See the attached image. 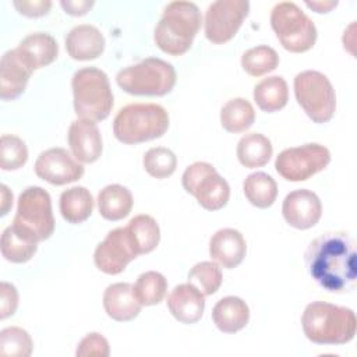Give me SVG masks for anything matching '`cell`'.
<instances>
[{"mask_svg": "<svg viewBox=\"0 0 357 357\" xmlns=\"http://www.w3.org/2000/svg\"><path fill=\"white\" fill-rule=\"evenodd\" d=\"M28 160L25 142L11 134H3L0 138V167L3 170H17Z\"/></svg>", "mask_w": 357, "mask_h": 357, "instance_id": "8d00e7d4", "label": "cell"}, {"mask_svg": "<svg viewBox=\"0 0 357 357\" xmlns=\"http://www.w3.org/2000/svg\"><path fill=\"white\" fill-rule=\"evenodd\" d=\"M68 145L73 156L81 163H93L102 155V135L95 121L78 119L70 124Z\"/></svg>", "mask_w": 357, "mask_h": 357, "instance_id": "2e32d148", "label": "cell"}, {"mask_svg": "<svg viewBox=\"0 0 357 357\" xmlns=\"http://www.w3.org/2000/svg\"><path fill=\"white\" fill-rule=\"evenodd\" d=\"M272 152L273 149L269 138L259 132H250L241 137L236 149L238 162L248 169L265 166L269 162Z\"/></svg>", "mask_w": 357, "mask_h": 357, "instance_id": "83f0119b", "label": "cell"}, {"mask_svg": "<svg viewBox=\"0 0 357 357\" xmlns=\"http://www.w3.org/2000/svg\"><path fill=\"white\" fill-rule=\"evenodd\" d=\"M254 100L258 107L266 113L283 109L289 100L287 82L280 75L264 78L254 86Z\"/></svg>", "mask_w": 357, "mask_h": 357, "instance_id": "4316f807", "label": "cell"}, {"mask_svg": "<svg viewBox=\"0 0 357 357\" xmlns=\"http://www.w3.org/2000/svg\"><path fill=\"white\" fill-rule=\"evenodd\" d=\"M18 307V291L14 284L8 282L0 283V318L6 319L14 315Z\"/></svg>", "mask_w": 357, "mask_h": 357, "instance_id": "f35d334b", "label": "cell"}, {"mask_svg": "<svg viewBox=\"0 0 357 357\" xmlns=\"http://www.w3.org/2000/svg\"><path fill=\"white\" fill-rule=\"evenodd\" d=\"M66 49L71 59L86 61L98 59L105 50L102 32L89 24L74 26L66 36Z\"/></svg>", "mask_w": 357, "mask_h": 357, "instance_id": "44dd1931", "label": "cell"}, {"mask_svg": "<svg viewBox=\"0 0 357 357\" xmlns=\"http://www.w3.org/2000/svg\"><path fill=\"white\" fill-rule=\"evenodd\" d=\"M201 22V11L195 3L172 1L155 26V43L170 56H181L191 47Z\"/></svg>", "mask_w": 357, "mask_h": 357, "instance_id": "3957f363", "label": "cell"}, {"mask_svg": "<svg viewBox=\"0 0 357 357\" xmlns=\"http://www.w3.org/2000/svg\"><path fill=\"white\" fill-rule=\"evenodd\" d=\"M137 257L127 227H117L110 230L105 240L98 244L93 261L96 268L103 273L119 275Z\"/></svg>", "mask_w": 357, "mask_h": 357, "instance_id": "4fadbf2b", "label": "cell"}, {"mask_svg": "<svg viewBox=\"0 0 357 357\" xmlns=\"http://www.w3.org/2000/svg\"><path fill=\"white\" fill-rule=\"evenodd\" d=\"M181 184L206 211L222 209L230 197L229 183L208 162L190 165L183 173Z\"/></svg>", "mask_w": 357, "mask_h": 357, "instance_id": "9c48e42d", "label": "cell"}, {"mask_svg": "<svg viewBox=\"0 0 357 357\" xmlns=\"http://www.w3.org/2000/svg\"><path fill=\"white\" fill-rule=\"evenodd\" d=\"M0 198H1V202H0V215L4 216L7 215L8 209L11 208L13 205V192L8 190V187L6 184H1L0 185Z\"/></svg>", "mask_w": 357, "mask_h": 357, "instance_id": "b9f144b4", "label": "cell"}, {"mask_svg": "<svg viewBox=\"0 0 357 357\" xmlns=\"http://www.w3.org/2000/svg\"><path fill=\"white\" fill-rule=\"evenodd\" d=\"M297 103L318 124L329 121L336 110V95L329 78L315 70L298 73L294 78Z\"/></svg>", "mask_w": 357, "mask_h": 357, "instance_id": "ba28073f", "label": "cell"}, {"mask_svg": "<svg viewBox=\"0 0 357 357\" xmlns=\"http://www.w3.org/2000/svg\"><path fill=\"white\" fill-rule=\"evenodd\" d=\"M222 271L216 262L202 261L188 272V283H192L204 296H212L222 284Z\"/></svg>", "mask_w": 357, "mask_h": 357, "instance_id": "836d02e7", "label": "cell"}, {"mask_svg": "<svg viewBox=\"0 0 357 357\" xmlns=\"http://www.w3.org/2000/svg\"><path fill=\"white\" fill-rule=\"evenodd\" d=\"M243 191L250 204L257 208H269L278 197L276 181L264 172H255L247 176L243 183Z\"/></svg>", "mask_w": 357, "mask_h": 357, "instance_id": "f546056e", "label": "cell"}, {"mask_svg": "<svg viewBox=\"0 0 357 357\" xmlns=\"http://www.w3.org/2000/svg\"><path fill=\"white\" fill-rule=\"evenodd\" d=\"M169 128V114L156 103H130L113 120L114 137L128 145L160 138Z\"/></svg>", "mask_w": 357, "mask_h": 357, "instance_id": "277c9868", "label": "cell"}, {"mask_svg": "<svg viewBox=\"0 0 357 357\" xmlns=\"http://www.w3.org/2000/svg\"><path fill=\"white\" fill-rule=\"evenodd\" d=\"M13 223L31 233L38 241L47 240L54 231L49 192L38 185L26 187L18 197L17 213Z\"/></svg>", "mask_w": 357, "mask_h": 357, "instance_id": "30bf717a", "label": "cell"}, {"mask_svg": "<svg viewBox=\"0 0 357 357\" xmlns=\"http://www.w3.org/2000/svg\"><path fill=\"white\" fill-rule=\"evenodd\" d=\"M74 110L79 119L105 120L113 107V92L105 71L96 67H84L74 73L71 79Z\"/></svg>", "mask_w": 357, "mask_h": 357, "instance_id": "5b68a950", "label": "cell"}, {"mask_svg": "<svg viewBox=\"0 0 357 357\" xmlns=\"http://www.w3.org/2000/svg\"><path fill=\"white\" fill-rule=\"evenodd\" d=\"M271 25L280 45L291 53H304L315 45V24L293 1L278 3L272 8Z\"/></svg>", "mask_w": 357, "mask_h": 357, "instance_id": "52a82bcc", "label": "cell"}, {"mask_svg": "<svg viewBox=\"0 0 357 357\" xmlns=\"http://www.w3.org/2000/svg\"><path fill=\"white\" fill-rule=\"evenodd\" d=\"M38 243L31 233L13 223L1 234V254L10 262L24 264L35 255Z\"/></svg>", "mask_w": 357, "mask_h": 357, "instance_id": "cb8c5ba5", "label": "cell"}, {"mask_svg": "<svg viewBox=\"0 0 357 357\" xmlns=\"http://www.w3.org/2000/svg\"><path fill=\"white\" fill-rule=\"evenodd\" d=\"M304 259L311 278L326 291L346 293L356 287V248L346 231L318 236L310 243Z\"/></svg>", "mask_w": 357, "mask_h": 357, "instance_id": "6da1fadb", "label": "cell"}, {"mask_svg": "<svg viewBox=\"0 0 357 357\" xmlns=\"http://www.w3.org/2000/svg\"><path fill=\"white\" fill-rule=\"evenodd\" d=\"M134 296L141 305L159 304L167 290V280L156 271H148L137 278L132 286Z\"/></svg>", "mask_w": 357, "mask_h": 357, "instance_id": "1f68e13d", "label": "cell"}, {"mask_svg": "<svg viewBox=\"0 0 357 357\" xmlns=\"http://www.w3.org/2000/svg\"><path fill=\"white\" fill-rule=\"evenodd\" d=\"M247 252V244L243 234L236 229H220L209 241L211 258L226 269L238 266Z\"/></svg>", "mask_w": 357, "mask_h": 357, "instance_id": "ac0fdd59", "label": "cell"}, {"mask_svg": "<svg viewBox=\"0 0 357 357\" xmlns=\"http://www.w3.org/2000/svg\"><path fill=\"white\" fill-rule=\"evenodd\" d=\"M167 308L178 322L195 324L204 315L205 298L192 283H181L170 291Z\"/></svg>", "mask_w": 357, "mask_h": 357, "instance_id": "d6986e66", "label": "cell"}, {"mask_svg": "<svg viewBox=\"0 0 357 357\" xmlns=\"http://www.w3.org/2000/svg\"><path fill=\"white\" fill-rule=\"evenodd\" d=\"M176 79L174 67L159 57L144 59L116 75V82L124 92L138 96H163L174 88Z\"/></svg>", "mask_w": 357, "mask_h": 357, "instance_id": "8992f818", "label": "cell"}, {"mask_svg": "<svg viewBox=\"0 0 357 357\" xmlns=\"http://www.w3.org/2000/svg\"><path fill=\"white\" fill-rule=\"evenodd\" d=\"M17 50L32 70L52 64L59 54L56 39L45 32H35L25 36L17 46Z\"/></svg>", "mask_w": 357, "mask_h": 357, "instance_id": "7402d4cb", "label": "cell"}, {"mask_svg": "<svg viewBox=\"0 0 357 357\" xmlns=\"http://www.w3.org/2000/svg\"><path fill=\"white\" fill-rule=\"evenodd\" d=\"M13 4L20 14L29 18L46 15L52 7V1L49 0H21V1L17 0Z\"/></svg>", "mask_w": 357, "mask_h": 357, "instance_id": "ab89813d", "label": "cell"}, {"mask_svg": "<svg viewBox=\"0 0 357 357\" xmlns=\"http://www.w3.org/2000/svg\"><path fill=\"white\" fill-rule=\"evenodd\" d=\"M32 73L33 70L17 47L7 50L0 60V98L3 100L17 99L25 91Z\"/></svg>", "mask_w": 357, "mask_h": 357, "instance_id": "e0dca14e", "label": "cell"}, {"mask_svg": "<svg viewBox=\"0 0 357 357\" xmlns=\"http://www.w3.org/2000/svg\"><path fill=\"white\" fill-rule=\"evenodd\" d=\"M60 6L70 15H85L93 6L92 0H61Z\"/></svg>", "mask_w": 357, "mask_h": 357, "instance_id": "60d3db41", "label": "cell"}, {"mask_svg": "<svg viewBox=\"0 0 357 357\" xmlns=\"http://www.w3.org/2000/svg\"><path fill=\"white\" fill-rule=\"evenodd\" d=\"M305 6L314 10L315 13H329L337 6V1H305Z\"/></svg>", "mask_w": 357, "mask_h": 357, "instance_id": "7bdbcfd3", "label": "cell"}, {"mask_svg": "<svg viewBox=\"0 0 357 357\" xmlns=\"http://www.w3.org/2000/svg\"><path fill=\"white\" fill-rule=\"evenodd\" d=\"M130 241L137 255L148 254L156 248L160 240V229L149 215H137L126 226Z\"/></svg>", "mask_w": 357, "mask_h": 357, "instance_id": "f1b7e54d", "label": "cell"}, {"mask_svg": "<svg viewBox=\"0 0 357 357\" xmlns=\"http://www.w3.org/2000/svg\"><path fill=\"white\" fill-rule=\"evenodd\" d=\"M144 167L155 178H166L172 176L177 167L176 155L165 146H155L145 152Z\"/></svg>", "mask_w": 357, "mask_h": 357, "instance_id": "d590c367", "label": "cell"}, {"mask_svg": "<svg viewBox=\"0 0 357 357\" xmlns=\"http://www.w3.org/2000/svg\"><path fill=\"white\" fill-rule=\"evenodd\" d=\"M110 353L109 342L106 340L105 336H102L98 332L88 333L85 337L81 339L78 343L75 354L79 357H107Z\"/></svg>", "mask_w": 357, "mask_h": 357, "instance_id": "74e56055", "label": "cell"}, {"mask_svg": "<svg viewBox=\"0 0 357 357\" xmlns=\"http://www.w3.org/2000/svg\"><path fill=\"white\" fill-rule=\"evenodd\" d=\"M329 162V149L312 142L282 151L275 160V169L287 181H304L324 170Z\"/></svg>", "mask_w": 357, "mask_h": 357, "instance_id": "8fae6325", "label": "cell"}, {"mask_svg": "<svg viewBox=\"0 0 357 357\" xmlns=\"http://www.w3.org/2000/svg\"><path fill=\"white\" fill-rule=\"evenodd\" d=\"M255 120L252 105L244 98H234L225 103L220 110L222 127L229 132H243L248 130Z\"/></svg>", "mask_w": 357, "mask_h": 357, "instance_id": "4dcf8cb0", "label": "cell"}, {"mask_svg": "<svg viewBox=\"0 0 357 357\" xmlns=\"http://www.w3.org/2000/svg\"><path fill=\"white\" fill-rule=\"evenodd\" d=\"M33 349L29 333L20 326H8L0 332V354L4 357H28Z\"/></svg>", "mask_w": 357, "mask_h": 357, "instance_id": "e575fe53", "label": "cell"}, {"mask_svg": "<svg viewBox=\"0 0 357 357\" xmlns=\"http://www.w3.org/2000/svg\"><path fill=\"white\" fill-rule=\"evenodd\" d=\"M279 64L276 50L268 45H259L248 49L241 56V67L251 77H261L273 71Z\"/></svg>", "mask_w": 357, "mask_h": 357, "instance_id": "d6a6232c", "label": "cell"}, {"mask_svg": "<svg viewBox=\"0 0 357 357\" xmlns=\"http://www.w3.org/2000/svg\"><path fill=\"white\" fill-rule=\"evenodd\" d=\"M60 213L71 225L85 222L93 211V198L89 190L81 185L67 188L60 195Z\"/></svg>", "mask_w": 357, "mask_h": 357, "instance_id": "484cf974", "label": "cell"}, {"mask_svg": "<svg viewBox=\"0 0 357 357\" xmlns=\"http://www.w3.org/2000/svg\"><path fill=\"white\" fill-rule=\"evenodd\" d=\"M247 0H218L209 4L205 14V36L215 45L229 42L248 15Z\"/></svg>", "mask_w": 357, "mask_h": 357, "instance_id": "7c38bea8", "label": "cell"}, {"mask_svg": "<svg viewBox=\"0 0 357 357\" xmlns=\"http://www.w3.org/2000/svg\"><path fill=\"white\" fill-rule=\"evenodd\" d=\"M301 325L304 335L312 343L344 344L356 335L357 318L351 308L312 301L301 315Z\"/></svg>", "mask_w": 357, "mask_h": 357, "instance_id": "7a4b0ae2", "label": "cell"}, {"mask_svg": "<svg viewBox=\"0 0 357 357\" xmlns=\"http://www.w3.org/2000/svg\"><path fill=\"white\" fill-rule=\"evenodd\" d=\"M35 173L53 185H64L79 180L84 174V166L67 149L50 148L38 156Z\"/></svg>", "mask_w": 357, "mask_h": 357, "instance_id": "5bb4252c", "label": "cell"}, {"mask_svg": "<svg viewBox=\"0 0 357 357\" xmlns=\"http://www.w3.org/2000/svg\"><path fill=\"white\" fill-rule=\"evenodd\" d=\"M98 209L106 220H121L132 209V195L124 185L109 184L98 194Z\"/></svg>", "mask_w": 357, "mask_h": 357, "instance_id": "d4e9b609", "label": "cell"}, {"mask_svg": "<svg viewBox=\"0 0 357 357\" xmlns=\"http://www.w3.org/2000/svg\"><path fill=\"white\" fill-rule=\"evenodd\" d=\"M282 213L290 226L305 230L315 226L321 219L322 204L315 192L307 188H300L286 195L282 205Z\"/></svg>", "mask_w": 357, "mask_h": 357, "instance_id": "9a60e30c", "label": "cell"}, {"mask_svg": "<svg viewBox=\"0 0 357 357\" xmlns=\"http://www.w3.org/2000/svg\"><path fill=\"white\" fill-rule=\"evenodd\" d=\"M212 319L216 328L223 333H236L248 324L250 308L243 298L227 296L215 304Z\"/></svg>", "mask_w": 357, "mask_h": 357, "instance_id": "603a6c76", "label": "cell"}, {"mask_svg": "<svg viewBox=\"0 0 357 357\" xmlns=\"http://www.w3.org/2000/svg\"><path fill=\"white\" fill-rule=\"evenodd\" d=\"M141 304L134 296L131 283L119 282L106 287L103 293V308L112 319L117 322H128L138 317Z\"/></svg>", "mask_w": 357, "mask_h": 357, "instance_id": "ffe728a7", "label": "cell"}]
</instances>
